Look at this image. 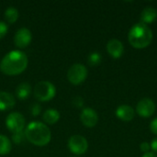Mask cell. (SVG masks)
I'll return each mask as SVG.
<instances>
[{"mask_svg": "<svg viewBox=\"0 0 157 157\" xmlns=\"http://www.w3.org/2000/svg\"><path fill=\"white\" fill-rule=\"evenodd\" d=\"M150 130L153 133L157 135V118L152 121V122L150 123Z\"/></svg>", "mask_w": 157, "mask_h": 157, "instance_id": "23", "label": "cell"}, {"mask_svg": "<svg viewBox=\"0 0 157 157\" xmlns=\"http://www.w3.org/2000/svg\"><path fill=\"white\" fill-rule=\"evenodd\" d=\"M27 140L34 145L44 146L48 144L52 138V133L48 126L40 121L30 122L25 131Z\"/></svg>", "mask_w": 157, "mask_h": 157, "instance_id": "2", "label": "cell"}, {"mask_svg": "<svg viewBox=\"0 0 157 157\" xmlns=\"http://www.w3.org/2000/svg\"><path fill=\"white\" fill-rule=\"evenodd\" d=\"M140 149H141V151H142L143 153L147 154V153H149L150 150H151V145H150V144L144 142V143H142V144H141Z\"/></svg>", "mask_w": 157, "mask_h": 157, "instance_id": "21", "label": "cell"}, {"mask_svg": "<svg viewBox=\"0 0 157 157\" xmlns=\"http://www.w3.org/2000/svg\"><path fill=\"white\" fill-rule=\"evenodd\" d=\"M32 35L30 30L27 28H21L16 32L14 36V42L18 48H26L30 43Z\"/></svg>", "mask_w": 157, "mask_h": 157, "instance_id": "9", "label": "cell"}, {"mask_svg": "<svg viewBox=\"0 0 157 157\" xmlns=\"http://www.w3.org/2000/svg\"><path fill=\"white\" fill-rule=\"evenodd\" d=\"M5 18L9 24L15 23L18 18V11H17V9L13 7V6H10V7L6 8V11H5Z\"/></svg>", "mask_w": 157, "mask_h": 157, "instance_id": "18", "label": "cell"}, {"mask_svg": "<svg viewBox=\"0 0 157 157\" xmlns=\"http://www.w3.org/2000/svg\"><path fill=\"white\" fill-rule=\"evenodd\" d=\"M157 17V10L155 7L147 6L141 13V22L147 25L153 23Z\"/></svg>", "mask_w": 157, "mask_h": 157, "instance_id": "14", "label": "cell"}, {"mask_svg": "<svg viewBox=\"0 0 157 157\" xmlns=\"http://www.w3.org/2000/svg\"><path fill=\"white\" fill-rule=\"evenodd\" d=\"M27 55L18 50H14L6 53L0 63V70L7 75H17L21 74L28 66Z\"/></svg>", "mask_w": 157, "mask_h": 157, "instance_id": "1", "label": "cell"}, {"mask_svg": "<svg viewBox=\"0 0 157 157\" xmlns=\"http://www.w3.org/2000/svg\"><path fill=\"white\" fill-rule=\"evenodd\" d=\"M6 126L14 134L19 133L25 127V119L20 113L12 112L6 119Z\"/></svg>", "mask_w": 157, "mask_h": 157, "instance_id": "6", "label": "cell"}, {"mask_svg": "<svg viewBox=\"0 0 157 157\" xmlns=\"http://www.w3.org/2000/svg\"><path fill=\"white\" fill-rule=\"evenodd\" d=\"M68 147L73 154L80 155L87 151L88 143L86 139L81 135H73L68 141Z\"/></svg>", "mask_w": 157, "mask_h": 157, "instance_id": "7", "label": "cell"}, {"mask_svg": "<svg viewBox=\"0 0 157 157\" xmlns=\"http://www.w3.org/2000/svg\"><path fill=\"white\" fill-rule=\"evenodd\" d=\"M56 95V88L49 81H40L34 87V97L39 101H49Z\"/></svg>", "mask_w": 157, "mask_h": 157, "instance_id": "4", "label": "cell"}, {"mask_svg": "<svg viewBox=\"0 0 157 157\" xmlns=\"http://www.w3.org/2000/svg\"><path fill=\"white\" fill-rule=\"evenodd\" d=\"M31 92V86L28 83H21L16 88V96L19 99H26L29 97Z\"/></svg>", "mask_w": 157, "mask_h": 157, "instance_id": "16", "label": "cell"}, {"mask_svg": "<svg viewBox=\"0 0 157 157\" xmlns=\"http://www.w3.org/2000/svg\"><path fill=\"white\" fill-rule=\"evenodd\" d=\"M151 149L154 151L153 153H155V154H157V138H155L153 141H152V143H151Z\"/></svg>", "mask_w": 157, "mask_h": 157, "instance_id": "24", "label": "cell"}, {"mask_svg": "<svg viewBox=\"0 0 157 157\" xmlns=\"http://www.w3.org/2000/svg\"><path fill=\"white\" fill-rule=\"evenodd\" d=\"M15 98L8 92H0V111L12 109L15 106Z\"/></svg>", "mask_w": 157, "mask_h": 157, "instance_id": "13", "label": "cell"}, {"mask_svg": "<svg viewBox=\"0 0 157 157\" xmlns=\"http://www.w3.org/2000/svg\"><path fill=\"white\" fill-rule=\"evenodd\" d=\"M135 111L134 109L128 105H121L116 110V116L123 121H130L134 118Z\"/></svg>", "mask_w": 157, "mask_h": 157, "instance_id": "12", "label": "cell"}, {"mask_svg": "<svg viewBox=\"0 0 157 157\" xmlns=\"http://www.w3.org/2000/svg\"><path fill=\"white\" fill-rule=\"evenodd\" d=\"M42 119L46 123L52 125V124H55L60 120V113L58 110L54 109H49L43 113Z\"/></svg>", "mask_w": 157, "mask_h": 157, "instance_id": "15", "label": "cell"}, {"mask_svg": "<svg viewBox=\"0 0 157 157\" xmlns=\"http://www.w3.org/2000/svg\"><path fill=\"white\" fill-rule=\"evenodd\" d=\"M130 44L136 49H144L149 46L153 40V32L150 28L139 22L132 27L128 34Z\"/></svg>", "mask_w": 157, "mask_h": 157, "instance_id": "3", "label": "cell"}, {"mask_svg": "<svg viewBox=\"0 0 157 157\" xmlns=\"http://www.w3.org/2000/svg\"><path fill=\"white\" fill-rule=\"evenodd\" d=\"M12 145L9 139L5 135L0 134V155H6L9 154Z\"/></svg>", "mask_w": 157, "mask_h": 157, "instance_id": "17", "label": "cell"}, {"mask_svg": "<svg viewBox=\"0 0 157 157\" xmlns=\"http://www.w3.org/2000/svg\"><path fill=\"white\" fill-rule=\"evenodd\" d=\"M107 51L111 57L114 59H119L123 54L124 47L121 41L116 39H112L107 44Z\"/></svg>", "mask_w": 157, "mask_h": 157, "instance_id": "11", "label": "cell"}, {"mask_svg": "<svg viewBox=\"0 0 157 157\" xmlns=\"http://www.w3.org/2000/svg\"><path fill=\"white\" fill-rule=\"evenodd\" d=\"M101 55L98 52H92L89 54L88 59H87V63L89 65L91 66H97L101 63Z\"/></svg>", "mask_w": 157, "mask_h": 157, "instance_id": "19", "label": "cell"}, {"mask_svg": "<svg viewBox=\"0 0 157 157\" xmlns=\"http://www.w3.org/2000/svg\"><path fill=\"white\" fill-rule=\"evenodd\" d=\"M7 25L4 21H0V39H2L7 32Z\"/></svg>", "mask_w": 157, "mask_h": 157, "instance_id": "20", "label": "cell"}, {"mask_svg": "<svg viewBox=\"0 0 157 157\" xmlns=\"http://www.w3.org/2000/svg\"><path fill=\"white\" fill-rule=\"evenodd\" d=\"M142 157H157V155L155 153H152V152H149L147 154H144Z\"/></svg>", "mask_w": 157, "mask_h": 157, "instance_id": "25", "label": "cell"}, {"mask_svg": "<svg viewBox=\"0 0 157 157\" xmlns=\"http://www.w3.org/2000/svg\"><path fill=\"white\" fill-rule=\"evenodd\" d=\"M31 109L30 111H31L32 115L33 116H37L40 112V106L39 104H34V105L31 106V109Z\"/></svg>", "mask_w": 157, "mask_h": 157, "instance_id": "22", "label": "cell"}, {"mask_svg": "<svg viewBox=\"0 0 157 157\" xmlns=\"http://www.w3.org/2000/svg\"><path fill=\"white\" fill-rule=\"evenodd\" d=\"M155 111V104L150 98H144L140 100L136 106V112L143 118L151 117Z\"/></svg>", "mask_w": 157, "mask_h": 157, "instance_id": "8", "label": "cell"}, {"mask_svg": "<svg viewBox=\"0 0 157 157\" xmlns=\"http://www.w3.org/2000/svg\"><path fill=\"white\" fill-rule=\"evenodd\" d=\"M80 121L84 126L87 128H93L98 121V113L91 108H86L80 114Z\"/></svg>", "mask_w": 157, "mask_h": 157, "instance_id": "10", "label": "cell"}, {"mask_svg": "<svg viewBox=\"0 0 157 157\" xmlns=\"http://www.w3.org/2000/svg\"><path fill=\"white\" fill-rule=\"evenodd\" d=\"M87 77V69L84 64L75 63L73 64L68 72L67 78L69 82L73 85H80L82 84Z\"/></svg>", "mask_w": 157, "mask_h": 157, "instance_id": "5", "label": "cell"}]
</instances>
